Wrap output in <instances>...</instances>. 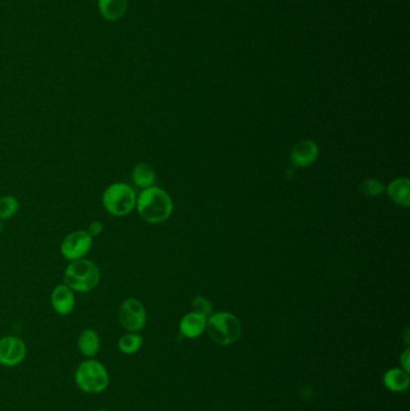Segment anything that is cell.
Listing matches in <instances>:
<instances>
[{"label": "cell", "mask_w": 410, "mask_h": 411, "mask_svg": "<svg viewBox=\"0 0 410 411\" xmlns=\"http://www.w3.org/2000/svg\"><path fill=\"white\" fill-rule=\"evenodd\" d=\"M359 190L360 193L367 198H377L378 195H381V193H384L385 187L374 178H369V180H364L360 185H359Z\"/></svg>", "instance_id": "cell-19"}, {"label": "cell", "mask_w": 410, "mask_h": 411, "mask_svg": "<svg viewBox=\"0 0 410 411\" xmlns=\"http://www.w3.org/2000/svg\"><path fill=\"white\" fill-rule=\"evenodd\" d=\"M97 411H110V410H105V409H100V410H97Z\"/></svg>", "instance_id": "cell-24"}, {"label": "cell", "mask_w": 410, "mask_h": 411, "mask_svg": "<svg viewBox=\"0 0 410 411\" xmlns=\"http://www.w3.org/2000/svg\"><path fill=\"white\" fill-rule=\"evenodd\" d=\"M93 237L87 230H76L65 236L60 244V254L67 261L84 259L91 252Z\"/></svg>", "instance_id": "cell-6"}, {"label": "cell", "mask_w": 410, "mask_h": 411, "mask_svg": "<svg viewBox=\"0 0 410 411\" xmlns=\"http://www.w3.org/2000/svg\"><path fill=\"white\" fill-rule=\"evenodd\" d=\"M131 177H133L134 184L143 190L154 187L155 181H157L154 168L147 163H140L136 165L133 170Z\"/></svg>", "instance_id": "cell-14"}, {"label": "cell", "mask_w": 410, "mask_h": 411, "mask_svg": "<svg viewBox=\"0 0 410 411\" xmlns=\"http://www.w3.org/2000/svg\"><path fill=\"white\" fill-rule=\"evenodd\" d=\"M79 349L86 357H94L100 350V338L94 330H84L79 337Z\"/></svg>", "instance_id": "cell-15"}, {"label": "cell", "mask_w": 410, "mask_h": 411, "mask_svg": "<svg viewBox=\"0 0 410 411\" xmlns=\"http://www.w3.org/2000/svg\"><path fill=\"white\" fill-rule=\"evenodd\" d=\"M88 234L89 235L92 236L93 238L94 237H98V236H100L102 234V231H104V224L101 222H91L88 227Z\"/></svg>", "instance_id": "cell-21"}, {"label": "cell", "mask_w": 410, "mask_h": 411, "mask_svg": "<svg viewBox=\"0 0 410 411\" xmlns=\"http://www.w3.org/2000/svg\"><path fill=\"white\" fill-rule=\"evenodd\" d=\"M27 346L21 338L6 336L0 339V365L16 367L25 360Z\"/></svg>", "instance_id": "cell-8"}, {"label": "cell", "mask_w": 410, "mask_h": 411, "mask_svg": "<svg viewBox=\"0 0 410 411\" xmlns=\"http://www.w3.org/2000/svg\"><path fill=\"white\" fill-rule=\"evenodd\" d=\"M3 230H4V227H3V222H1V220H0V232H1Z\"/></svg>", "instance_id": "cell-23"}, {"label": "cell", "mask_w": 410, "mask_h": 411, "mask_svg": "<svg viewBox=\"0 0 410 411\" xmlns=\"http://www.w3.org/2000/svg\"><path fill=\"white\" fill-rule=\"evenodd\" d=\"M386 193L389 195L390 200L401 207L408 208L410 206V181L408 178H397L391 182Z\"/></svg>", "instance_id": "cell-12"}, {"label": "cell", "mask_w": 410, "mask_h": 411, "mask_svg": "<svg viewBox=\"0 0 410 411\" xmlns=\"http://www.w3.org/2000/svg\"><path fill=\"white\" fill-rule=\"evenodd\" d=\"M143 343V337L140 336L138 332H129L119 339L118 348L121 350V353L133 355L141 349Z\"/></svg>", "instance_id": "cell-17"}, {"label": "cell", "mask_w": 410, "mask_h": 411, "mask_svg": "<svg viewBox=\"0 0 410 411\" xmlns=\"http://www.w3.org/2000/svg\"><path fill=\"white\" fill-rule=\"evenodd\" d=\"M126 8H128L126 0H99L101 15L109 21H117L124 16Z\"/></svg>", "instance_id": "cell-16"}, {"label": "cell", "mask_w": 410, "mask_h": 411, "mask_svg": "<svg viewBox=\"0 0 410 411\" xmlns=\"http://www.w3.org/2000/svg\"><path fill=\"white\" fill-rule=\"evenodd\" d=\"M319 147L312 140H302L291 149L290 160L295 168H305L318 159Z\"/></svg>", "instance_id": "cell-9"}, {"label": "cell", "mask_w": 410, "mask_h": 411, "mask_svg": "<svg viewBox=\"0 0 410 411\" xmlns=\"http://www.w3.org/2000/svg\"><path fill=\"white\" fill-rule=\"evenodd\" d=\"M383 382L386 389L391 392H404L409 387V373L402 368H391L384 374Z\"/></svg>", "instance_id": "cell-13"}, {"label": "cell", "mask_w": 410, "mask_h": 411, "mask_svg": "<svg viewBox=\"0 0 410 411\" xmlns=\"http://www.w3.org/2000/svg\"><path fill=\"white\" fill-rule=\"evenodd\" d=\"M135 208L145 222L160 224L171 217L173 203L166 191L158 187H151L138 195Z\"/></svg>", "instance_id": "cell-1"}, {"label": "cell", "mask_w": 410, "mask_h": 411, "mask_svg": "<svg viewBox=\"0 0 410 411\" xmlns=\"http://www.w3.org/2000/svg\"><path fill=\"white\" fill-rule=\"evenodd\" d=\"M118 320L128 332L141 331L146 325V309L136 298H126L119 306Z\"/></svg>", "instance_id": "cell-7"}, {"label": "cell", "mask_w": 410, "mask_h": 411, "mask_svg": "<svg viewBox=\"0 0 410 411\" xmlns=\"http://www.w3.org/2000/svg\"><path fill=\"white\" fill-rule=\"evenodd\" d=\"M206 331L216 344L229 346L239 339L242 325L234 314L219 311L207 318Z\"/></svg>", "instance_id": "cell-3"}, {"label": "cell", "mask_w": 410, "mask_h": 411, "mask_svg": "<svg viewBox=\"0 0 410 411\" xmlns=\"http://www.w3.org/2000/svg\"><path fill=\"white\" fill-rule=\"evenodd\" d=\"M399 361H401V368L402 370H406L409 373L410 372V350L409 348H406L404 351H403L402 355H401V358H399Z\"/></svg>", "instance_id": "cell-22"}, {"label": "cell", "mask_w": 410, "mask_h": 411, "mask_svg": "<svg viewBox=\"0 0 410 411\" xmlns=\"http://www.w3.org/2000/svg\"><path fill=\"white\" fill-rule=\"evenodd\" d=\"M207 318L197 314L195 311L185 315L180 323V332L182 336L189 339H194L201 336L206 331Z\"/></svg>", "instance_id": "cell-11"}, {"label": "cell", "mask_w": 410, "mask_h": 411, "mask_svg": "<svg viewBox=\"0 0 410 411\" xmlns=\"http://www.w3.org/2000/svg\"><path fill=\"white\" fill-rule=\"evenodd\" d=\"M75 382L86 393H100L109 386V373L100 362L87 360L77 367Z\"/></svg>", "instance_id": "cell-5"}, {"label": "cell", "mask_w": 410, "mask_h": 411, "mask_svg": "<svg viewBox=\"0 0 410 411\" xmlns=\"http://www.w3.org/2000/svg\"><path fill=\"white\" fill-rule=\"evenodd\" d=\"M20 210V202L15 196H1L0 198V220H8L16 215Z\"/></svg>", "instance_id": "cell-18"}, {"label": "cell", "mask_w": 410, "mask_h": 411, "mask_svg": "<svg viewBox=\"0 0 410 411\" xmlns=\"http://www.w3.org/2000/svg\"><path fill=\"white\" fill-rule=\"evenodd\" d=\"M193 309L197 314L202 315L205 318H209L213 311V306L209 299L202 296H197L193 299Z\"/></svg>", "instance_id": "cell-20"}, {"label": "cell", "mask_w": 410, "mask_h": 411, "mask_svg": "<svg viewBox=\"0 0 410 411\" xmlns=\"http://www.w3.org/2000/svg\"><path fill=\"white\" fill-rule=\"evenodd\" d=\"M135 190L121 182L110 184L102 193L101 202L105 210L114 217H126L136 207Z\"/></svg>", "instance_id": "cell-4"}, {"label": "cell", "mask_w": 410, "mask_h": 411, "mask_svg": "<svg viewBox=\"0 0 410 411\" xmlns=\"http://www.w3.org/2000/svg\"><path fill=\"white\" fill-rule=\"evenodd\" d=\"M51 304L59 315H69L75 308V295L65 284H59L51 292Z\"/></svg>", "instance_id": "cell-10"}, {"label": "cell", "mask_w": 410, "mask_h": 411, "mask_svg": "<svg viewBox=\"0 0 410 411\" xmlns=\"http://www.w3.org/2000/svg\"><path fill=\"white\" fill-rule=\"evenodd\" d=\"M100 269L88 259L70 261L64 271V284L74 292H91L100 283Z\"/></svg>", "instance_id": "cell-2"}]
</instances>
